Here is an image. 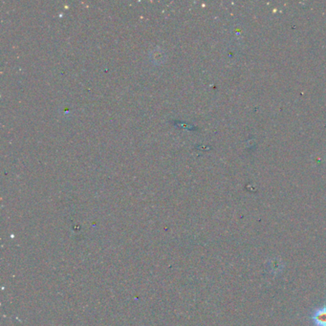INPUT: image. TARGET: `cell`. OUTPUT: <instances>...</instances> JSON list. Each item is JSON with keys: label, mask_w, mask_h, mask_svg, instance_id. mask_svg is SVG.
Returning <instances> with one entry per match:
<instances>
[{"label": "cell", "mask_w": 326, "mask_h": 326, "mask_svg": "<svg viewBox=\"0 0 326 326\" xmlns=\"http://www.w3.org/2000/svg\"><path fill=\"white\" fill-rule=\"evenodd\" d=\"M310 319L313 326H326V305L312 311Z\"/></svg>", "instance_id": "cell-1"}]
</instances>
